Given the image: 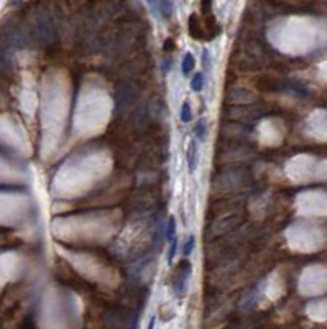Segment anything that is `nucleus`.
Returning a JSON list of instances; mask_svg holds the SVG:
<instances>
[{
	"label": "nucleus",
	"mask_w": 327,
	"mask_h": 329,
	"mask_svg": "<svg viewBox=\"0 0 327 329\" xmlns=\"http://www.w3.org/2000/svg\"><path fill=\"white\" fill-rule=\"evenodd\" d=\"M189 33L192 38L196 40H206V28H204V21L199 15L192 13L189 17Z\"/></svg>",
	"instance_id": "nucleus-1"
},
{
	"label": "nucleus",
	"mask_w": 327,
	"mask_h": 329,
	"mask_svg": "<svg viewBox=\"0 0 327 329\" xmlns=\"http://www.w3.org/2000/svg\"><path fill=\"white\" fill-rule=\"evenodd\" d=\"M197 147H196V143H192L191 145V148L188 151V160H189V170L191 171H194L196 170V163H197Z\"/></svg>",
	"instance_id": "nucleus-2"
},
{
	"label": "nucleus",
	"mask_w": 327,
	"mask_h": 329,
	"mask_svg": "<svg viewBox=\"0 0 327 329\" xmlns=\"http://www.w3.org/2000/svg\"><path fill=\"white\" fill-rule=\"evenodd\" d=\"M192 68H194V58H192V55H186L183 60V72L184 74H189Z\"/></svg>",
	"instance_id": "nucleus-3"
},
{
	"label": "nucleus",
	"mask_w": 327,
	"mask_h": 329,
	"mask_svg": "<svg viewBox=\"0 0 327 329\" xmlns=\"http://www.w3.org/2000/svg\"><path fill=\"white\" fill-rule=\"evenodd\" d=\"M191 86H192V89H194V91L203 89V74H199V72H197V74L194 76V79H192Z\"/></svg>",
	"instance_id": "nucleus-4"
},
{
	"label": "nucleus",
	"mask_w": 327,
	"mask_h": 329,
	"mask_svg": "<svg viewBox=\"0 0 327 329\" xmlns=\"http://www.w3.org/2000/svg\"><path fill=\"white\" fill-rule=\"evenodd\" d=\"M181 120L183 122H189L191 120V111H189L188 102H186V104L183 106V109H181Z\"/></svg>",
	"instance_id": "nucleus-5"
},
{
	"label": "nucleus",
	"mask_w": 327,
	"mask_h": 329,
	"mask_svg": "<svg viewBox=\"0 0 327 329\" xmlns=\"http://www.w3.org/2000/svg\"><path fill=\"white\" fill-rule=\"evenodd\" d=\"M173 236H174V219L171 217L169 222H168V227H166V239L168 240H173L174 239Z\"/></svg>",
	"instance_id": "nucleus-6"
},
{
	"label": "nucleus",
	"mask_w": 327,
	"mask_h": 329,
	"mask_svg": "<svg viewBox=\"0 0 327 329\" xmlns=\"http://www.w3.org/2000/svg\"><path fill=\"white\" fill-rule=\"evenodd\" d=\"M192 248H194V237H191V239L188 240V244L184 245V254H186V255H189Z\"/></svg>",
	"instance_id": "nucleus-7"
},
{
	"label": "nucleus",
	"mask_w": 327,
	"mask_h": 329,
	"mask_svg": "<svg viewBox=\"0 0 327 329\" xmlns=\"http://www.w3.org/2000/svg\"><path fill=\"white\" fill-rule=\"evenodd\" d=\"M171 242H173V244H171V248H169V260L174 257V252H176V242H174V239L171 240Z\"/></svg>",
	"instance_id": "nucleus-8"
},
{
	"label": "nucleus",
	"mask_w": 327,
	"mask_h": 329,
	"mask_svg": "<svg viewBox=\"0 0 327 329\" xmlns=\"http://www.w3.org/2000/svg\"><path fill=\"white\" fill-rule=\"evenodd\" d=\"M173 48H174V45H173V40H168V43L165 45V49H166V51H171Z\"/></svg>",
	"instance_id": "nucleus-9"
}]
</instances>
